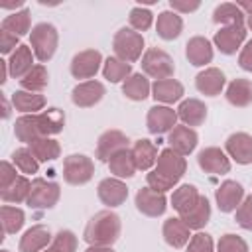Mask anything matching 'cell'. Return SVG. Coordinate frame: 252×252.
<instances>
[{"label": "cell", "mask_w": 252, "mask_h": 252, "mask_svg": "<svg viewBox=\"0 0 252 252\" xmlns=\"http://www.w3.org/2000/svg\"><path fill=\"white\" fill-rule=\"evenodd\" d=\"M187 252H215V244H213L211 234H207V232L193 234L189 244H187Z\"/></svg>", "instance_id": "7dc6e473"}, {"label": "cell", "mask_w": 252, "mask_h": 252, "mask_svg": "<svg viewBox=\"0 0 252 252\" xmlns=\"http://www.w3.org/2000/svg\"><path fill=\"white\" fill-rule=\"evenodd\" d=\"M94 175V163L85 154H71L63 161V179L69 185H85Z\"/></svg>", "instance_id": "8992f818"}, {"label": "cell", "mask_w": 252, "mask_h": 252, "mask_svg": "<svg viewBox=\"0 0 252 252\" xmlns=\"http://www.w3.org/2000/svg\"><path fill=\"white\" fill-rule=\"evenodd\" d=\"M224 96L232 106H238V108H244V106L252 104V81H248V79L230 81L228 87H226Z\"/></svg>", "instance_id": "f546056e"}, {"label": "cell", "mask_w": 252, "mask_h": 252, "mask_svg": "<svg viewBox=\"0 0 252 252\" xmlns=\"http://www.w3.org/2000/svg\"><path fill=\"white\" fill-rule=\"evenodd\" d=\"M199 136L193 128L189 126H175L169 134H167V144L173 152L181 154V156H189L195 148H197Z\"/></svg>", "instance_id": "d6986e66"}, {"label": "cell", "mask_w": 252, "mask_h": 252, "mask_svg": "<svg viewBox=\"0 0 252 252\" xmlns=\"http://www.w3.org/2000/svg\"><path fill=\"white\" fill-rule=\"evenodd\" d=\"M246 26L252 30V14H250V16H246Z\"/></svg>", "instance_id": "91938a15"}, {"label": "cell", "mask_w": 252, "mask_h": 252, "mask_svg": "<svg viewBox=\"0 0 252 252\" xmlns=\"http://www.w3.org/2000/svg\"><path fill=\"white\" fill-rule=\"evenodd\" d=\"M18 47H20L18 35H14V33L2 30V32H0V51H2V53H14Z\"/></svg>", "instance_id": "f907efd6"}, {"label": "cell", "mask_w": 252, "mask_h": 252, "mask_svg": "<svg viewBox=\"0 0 252 252\" xmlns=\"http://www.w3.org/2000/svg\"><path fill=\"white\" fill-rule=\"evenodd\" d=\"M122 93L130 100H144L152 93V85L144 73H132L124 83H122Z\"/></svg>", "instance_id": "d6a6232c"}, {"label": "cell", "mask_w": 252, "mask_h": 252, "mask_svg": "<svg viewBox=\"0 0 252 252\" xmlns=\"http://www.w3.org/2000/svg\"><path fill=\"white\" fill-rule=\"evenodd\" d=\"M112 49L116 53L118 59L126 61V63H134L142 57L144 51V37L140 32L132 30V28H120L114 33L112 39Z\"/></svg>", "instance_id": "277c9868"}, {"label": "cell", "mask_w": 252, "mask_h": 252, "mask_svg": "<svg viewBox=\"0 0 252 252\" xmlns=\"http://www.w3.org/2000/svg\"><path fill=\"white\" fill-rule=\"evenodd\" d=\"M224 83H226V77L220 69L217 67H209L205 71H201L197 77H195V87L199 93L207 94V96H217L220 94V91L224 89Z\"/></svg>", "instance_id": "ffe728a7"}, {"label": "cell", "mask_w": 252, "mask_h": 252, "mask_svg": "<svg viewBox=\"0 0 252 252\" xmlns=\"http://www.w3.org/2000/svg\"><path fill=\"white\" fill-rule=\"evenodd\" d=\"M130 144L128 136L120 130H106L98 136V142H96V158L100 161H106L120 150H126Z\"/></svg>", "instance_id": "4fadbf2b"}, {"label": "cell", "mask_w": 252, "mask_h": 252, "mask_svg": "<svg viewBox=\"0 0 252 252\" xmlns=\"http://www.w3.org/2000/svg\"><path fill=\"white\" fill-rule=\"evenodd\" d=\"M12 106L24 114H39L45 106V96L39 93H30V91H16L12 93Z\"/></svg>", "instance_id": "4316f807"}, {"label": "cell", "mask_w": 252, "mask_h": 252, "mask_svg": "<svg viewBox=\"0 0 252 252\" xmlns=\"http://www.w3.org/2000/svg\"><path fill=\"white\" fill-rule=\"evenodd\" d=\"M201 6V2L197 0H169V8L173 12H181V14H189V12H195L197 8Z\"/></svg>", "instance_id": "816d5d0a"}, {"label": "cell", "mask_w": 252, "mask_h": 252, "mask_svg": "<svg viewBox=\"0 0 252 252\" xmlns=\"http://www.w3.org/2000/svg\"><path fill=\"white\" fill-rule=\"evenodd\" d=\"M197 163L203 171L213 173V175H222L230 171V158L220 150V148H205L197 156Z\"/></svg>", "instance_id": "8fae6325"}, {"label": "cell", "mask_w": 252, "mask_h": 252, "mask_svg": "<svg viewBox=\"0 0 252 252\" xmlns=\"http://www.w3.org/2000/svg\"><path fill=\"white\" fill-rule=\"evenodd\" d=\"M215 199H217V205L222 213H232L244 201V187L238 181L226 179L219 185V189L215 193Z\"/></svg>", "instance_id": "7c38bea8"}, {"label": "cell", "mask_w": 252, "mask_h": 252, "mask_svg": "<svg viewBox=\"0 0 252 252\" xmlns=\"http://www.w3.org/2000/svg\"><path fill=\"white\" fill-rule=\"evenodd\" d=\"M177 118L189 128L191 126H201L207 118V106L199 98L181 100L179 106H177Z\"/></svg>", "instance_id": "cb8c5ba5"}, {"label": "cell", "mask_w": 252, "mask_h": 252, "mask_svg": "<svg viewBox=\"0 0 252 252\" xmlns=\"http://www.w3.org/2000/svg\"><path fill=\"white\" fill-rule=\"evenodd\" d=\"M234 220H236L238 226H242L244 230H252V195L244 197V201H242L240 207L236 209Z\"/></svg>", "instance_id": "c3c4849f"}, {"label": "cell", "mask_w": 252, "mask_h": 252, "mask_svg": "<svg viewBox=\"0 0 252 252\" xmlns=\"http://www.w3.org/2000/svg\"><path fill=\"white\" fill-rule=\"evenodd\" d=\"M161 234H163V240L173 246V248H183L189 244L191 240V228L177 217H171L163 222V228H161Z\"/></svg>", "instance_id": "44dd1931"}, {"label": "cell", "mask_w": 252, "mask_h": 252, "mask_svg": "<svg viewBox=\"0 0 252 252\" xmlns=\"http://www.w3.org/2000/svg\"><path fill=\"white\" fill-rule=\"evenodd\" d=\"M199 197H201V195H199L197 187L185 183V185H181V187H177V189L173 191V195H171V207H173L179 215H183V213H187L191 207L197 205Z\"/></svg>", "instance_id": "8d00e7d4"}, {"label": "cell", "mask_w": 252, "mask_h": 252, "mask_svg": "<svg viewBox=\"0 0 252 252\" xmlns=\"http://www.w3.org/2000/svg\"><path fill=\"white\" fill-rule=\"evenodd\" d=\"M181 30H183V20L177 12L173 10H165V12H159L158 14V22H156V32L161 39L165 41H171L175 37L181 35Z\"/></svg>", "instance_id": "d4e9b609"}, {"label": "cell", "mask_w": 252, "mask_h": 252, "mask_svg": "<svg viewBox=\"0 0 252 252\" xmlns=\"http://www.w3.org/2000/svg\"><path fill=\"white\" fill-rule=\"evenodd\" d=\"M128 20H130V28H132V30H136V32H146V30H150L152 24H154V14H152L148 8L136 6V8L130 10Z\"/></svg>", "instance_id": "f6af8a7d"}, {"label": "cell", "mask_w": 252, "mask_h": 252, "mask_svg": "<svg viewBox=\"0 0 252 252\" xmlns=\"http://www.w3.org/2000/svg\"><path fill=\"white\" fill-rule=\"evenodd\" d=\"M236 4H238V8H240L246 16L252 14V2H250V0H242V2H236Z\"/></svg>", "instance_id": "db71d44e"}, {"label": "cell", "mask_w": 252, "mask_h": 252, "mask_svg": "<svg viewBox=\"0 0 252 252\" xmlns=\"http://www.w3.org/2000/svg\"><path fill=\"white\" fill-rule=\"evenodd\" d=\"M12 161H14V165H16L22 173H26V175H33V173H37V169H39V161L33 158V154H32L28 148H18V150H14Z\"/></svg>", "instance_id": "7bdbcfd3"}, {"label": "cell", "mask_w": 252, "mask_h": 252, "mask_svg": "<svg viewBox=\"0 0 252 252\" xmlns=\"http://www.w3.org/2000/svg\"><path fill=\"white\" fill-rule=\"evenodd\" d=\"M37 120H39V132L41 136H53V134H59L65 126V114L63 110L51 106L43 112L37 114Z\"/></svg>", "instance_id": "d590c367"}, {"label": "cell", "mask_w": 252, "mask_h": 252, "mask_svg": "<svg viewBox=\"0 0 252 252\" xmlns=\"http://www.w3.org/2000/svg\"><path fill=\"white\" fill-rule=\"evenodd\" d=\"M30 191H32V181L20 175L6 191H0V197L4 203H22V201H28Z\"/></svg>", "instance_id": "60d3db41"}, {"label": "cell", "mask_w": 252, "mask_h": 252, "mask_svg": "<svg viewBox=\"0 0 252 252\" xmlns=\"http://www.w3.org/2000/svg\"><path fill=\"white\" fill-rule=\"evenodd\" d=\"M142 71H144V75H148L156 81H161V79H171L175 65H173V59L169 57V53H165L163 49H158V47H150L142 55Z\"/></svg>", "instance_id": "5b68a950"}, {"label": "cell", "mask_w": 252, "mask_h": 252, "mask_svg": "<svg viewBox=\"0 0 252 252\" xmlns=\"http://www.w3.org/2000/svg\"><path fill=\"white\" fill-rule=\"evenodd\" d=\"M104 93L106 91L100 81H83L73 89L71 100L79 108H89V106H94L104 96Z\"/></svg>", "instance_id": "2e32d148"}, {"label": "cell", "mask_w": 252, "mask_h": 252, "mask_svg": "<svg viewBox=\"0 0 252 252\" xmlns=\"http://www.w3.org/2000/svg\"><path fill=\"white\" fill-rule=\"evenodd\" d=\"M187 169V161L181 154L173 152L171 148H165L159 152L156 167L146 175L148 187L158 191V193H165L169 189H173V185L183 177Z\"/></svg>", "instance_id": "6da1fadb"}, {"label": "cell", "mask_w": 252, "mask_h": 252, "mask_svg": "<svg viewBox=\"0 0 252 252\" xmlns=\"http://www.w3.org/2000/svg\"><path fill=\"white\" fill-rule=\"evenodd\" d=\"M2 104H4V112H2V116H4V118H8V116H10L12 106H10V102H8V98H6V96H2Z\"/></svg>", "instance_id": "680465c9"}, {"label": "cell", "mask_w": 252, "mask_h": 252, "mask_svg": "<svg viewBox=\"0 0 252 252\" xmlns=\"http://www.w3.org/2000/svg\"><path fill=\"white\" fill-rule=\"evenodd\" d=\"M22 6H24V2H20V0H18L16 4H14V2H4V4H2L4 10H14V8H22Z\"/></svg>", "instance_id": "6f0895ef"}, {"label": "cell", "mask_w": 252, "mask_h": 252, "mask_svg": "<svg viewBox=\"0 0 252 252\" xmlns=\"http://www.w3.org/2000/svg\"><path fill=\"white\" fill-rule=\"evenodd\" d=\"M102 75L110 83H120V81H126L132 75V65L118 59V57H108L102 65Z\"/></svg>", "instance_id": "f35d334b"}, {"label": "cell", "mask_w": 252, "mask_h": 252, "mask_svg": "<svg viewBox=\"0 0 252 252\" xmlns=\"http://www.w3.org/2000/svg\"><path fill=\"white\" fill-rule=\"evenodd\" d=\"M179 219H181L191 230H201V228L209 222V219H211V205H209V199L201 195L199 201H197V205L191 207L187 213L179 215Z\"/></svg>", "instance_id": "4dcf8cb0"}, {"label": "cell", "mask_w": 252, "mask_h": 252, "mask_svg": "<svg viewBox=\"0 0 252 252\" xmlns=\"http://www.w3.org/2000/svg\"><path fill=\"white\" fill-rule=\"evenodd\" d=\"M224 150L228 158H232L240 165L252 163V136L246 132H234L226 138Z\"/></svg>", "instance_id": "9a60e30c"}, {"label": "cell", "mask_w": 252, "mask_h": 252, "mask_svg": "<svg viewBox=\"0 0 252 252\" xmlns=\"http://www.w3.org/2000/svg\"><path fill=\"white\" fill-rule=\"evenodd\" d=\"M185 89L179 81L175 79H161V81H156L152 85V96L156 102H163L165 106L167 104H173L177 100H181Z\"/></svg>", "instance_id": "603a6c76"}, {"label": "cell", "mask_w": 252, "mask_h": 252, "mask_svg": "<svg viewBox=\"0 0 252 252\" xmlns=\"http://www.w3.org/2000/svg\"><path fill=\"white\" fill-rule=\"evenodd\" d=\"M57 41H59V33L53 24L41 22L32 28L30 43H32V51L37 61H41V63L49 61L57 49Z\"/></svg>", "instance_id": "3957f363"}, {"label": "cell", "mask_w": 252, "mask_h": 252, "mask_svg": "<svg viewBox=\"0 0 252 252\" xmlns=\"http://www.w3.org/2000/svg\"><path fill=\"white\" fill-rule=\"evenodd\" d=\"M136 209L146 217H161L167 209V199L150 187H142L136 193Z\"/></svg>", "instance_id": "5bb4252c"}, {"label": "cell", "mask_w": 252, "mask_h": 252, "mask_svg": "<svg viewBox=\"0 0 252 252\" xmlns=\"http://www.w3.org/2000/svg\"><path fill=\"white\" fill-rule=\"evenodd\" d=\"M185 57L195 67H203V65L211 63L213 61V45H211V41L207 37H203V35L191 37L187 41V45H185Z\"/></svg>", "instance_id": "7402d4cb"}, {"label": "cell", "mask_w": 252, "mask_h": 252, "mask_svg": "<svg viewBox=\"0 0 252 252\" xmlns=\"http://www.w3.org/2000/svg\"><path fill=\"white\" fill-rule=\"evenodd\" d=\"M51 240H53V236L47 226L33 224L20 238V252H43L51 244Z\"/></svg>", "instance_id": "ac0fdd59"}, {"label": "cell", "mask_w": 252, "mask_h": 252, "mask_svg": "<svg viewBox=\"0 0 252 252\" xmlns=\"http://www.w3.org/2000/svg\"><path fill=\"white\" fill-rule=\"evenodd\" d=\"M217 252H248V244L236 234H224L217 244Z\"/></svg>", "instance_id": "bcb514c9"}, {"label": "cell", "mask_w": 252, "mask_h": 252, "mask_svg": "<svg viewBox=\"0 0 252 252\" xmlns=\"http://www.w3.org/2000/svg\"><path fill=\"white\" fill-rule=\"evenodd\" d=\"M0 217H2V230L4 234H16L22 230L24 222H26V215L22 209L18 207H10V205H4L0 209Z\"/></svg>", "instance_id": "ab89813d"}, {"label": "cell", "mask_w": 252, "mask_h": 252, "mask_svg": "<svg viewBox=\"0 0 252 252\" xmlns=\"http://www.w3.org/2000/svg\"><path fill=\"white\" fill-rule=\"evenodd\" d=\"M20 175H16V167L10 161H2L0 163V191H6Z\"/></svg>", "instance_id": "681fc988"}, {"label": "cell", "mask_w": 252, "mask_h": 252, "mask_svg": "<svg viewBox=\"0 0 252 252\" xmlns=\"http://www.w3.org/2000/svg\"><path fill=\"white\" fill-rule=\"evenodd\" d=\"M33 51L28 47V45H22L20 43V47L10 55V59H8V69H10V75L14 77V79H24L32 69H33Z\"/></svg>", "instance_id": "484cf974"}, {"label": "cell", "mask_w": 252, "mask_h": 252, "mask_svg": "<svg viewBox=\"0 0 252 252\" xmlns=\"http://www.w3.org/2000/svg\"><path fill=\"white\" fill-rule=\"evenodd\" d=\"M246 39V28L244 26H226V28H220L213 41H215V47L224 53V55H234L240 45L244 43Z\"/></svg>", "instance_id": "30bf717a"}, {"label": "cell", "mask_w": 252, "mask_h": 252, "mask_svg": "<svg viewBox=\"0 0 252 252\" xmlns=\"http://www.w3.org/2000/svg\"><path fill=\"white\" fill-rule=\"evenodd\" d=\"M108 169L114 177L118 179H126V177H132L138 167H136V161H134V156H132V148H126V150H120L116 152L110 159H108Z\"/></svg>", "instance_id": "f1b7e54d"}, {"label": "cell", "mask_w": 252, "mask_h": 252, "mask_svg": "<svg viewBox=\"0 0 252 252\" xmlns=\"http://www.w3.org/2000/svg\"><path fill=\"white\" fill-rule=\"evenodd\" d=\"M30 26H32V18H30V10L28 8H22L18 12H12L10 16H6L2 20V30L14 33V35H24L30 32Z\"/></svg>", "instance_id": "74e56055"}, {"label": "cell", "mask_w": 252, "mask_h": 252, "mask_svg": "<svg viewBox=\"0 0 252 252\" xmlns=\"http://www.w3.org/2000/svg\"><path fill=\"white\" fill-rule=\"evenodd\" d=\"M75 250H77V236L71 230H59L43 252H75Z\"/></svg>", "instance_id": "ee69618b"}, {"label": "cell", "mask_w": 252, "mask_h": 252, "mask_svg": "<svg viewBox=\"0 0 252 252\" xmlns=\"http://www.w3.org/2000/svg\"><path fill=\"white\" fill-rule=\"evenodd\" d=\"M132 156H134V161H136V167L140 171H148L152 165H156L158 161V148L154 142L146 140V138H140L134 142L132 146Z\"/></svg>", "instance_id": "83f0119b"}, {"label": "cell", "mask_w": 252, "mask_h": 252, "mask_svg": "<svg viewBox=\"0 0 252 252\" xmlns=\"http://www.w3.org/2000/svg\"><path fill=\"white\" fill-rule=\"evenodd\" d=\"M238 65H240L244 71L252 73V39H250V41H246V45L240 49V55H238Z\"/></svg>", "instance_id": "f5cc1de1"}, {"label": "cell", "mask_w": 252, "mask_h": 252, "mask_svg": "<svg viewBox=\"0 0 252 252\" xmlns=\"http://www.w3.org/2000/svg\"><path fill=\"white\" fill-rule=\"evenodd\" d=\"M61 197V189L55 181H47L43 177H35L32 181V191L28 197V205L32 209H51L57 205Z\"/></svg>", "instance_id": "52a82bcc"}, {"label": "cell", "mask_w": 252, "mask_h": 252, "mask_svg": "<svg viewBox=\"0 0 252 252\" xmlns=\"http://www.w3.org/2000/svg\"><path fill=\"white\" fill-rule=\"evenodd\" d=\"M10 73L8 61H0V83H6V75Z\"/></svg>", "instance_id": "11a10c76"}, {"label": "cell", "mask_w": 252, "mask_h": 252, "mask_svg": "<svg viewBox=\"0 0 252 252\" xmlns=\"http://www.w3.org/2000/svg\"><path fill=\"white\" fill-rule=\"evenodd\" d=\"M28 150L33 154V158L37 161H53L61 156V146L57 140L49 138V136H41L33 142L28 144Z\"/></svg>", "instance_id": "1f68e13d"}, {"label": "cell", "mask_w": 252, "mask_h": 252, "mask_svg": "<svg viewBox=\"0 0 252 252\" xmlns=\"http://www.w3.org/2000/svg\"><path fill=\"white\" fill-rule=\"evenodd\" d=\"M244 20H246V14L238 8V4L224 2V4H219L213 12V22L220 24L222 28H226V26H244Z\"/></svg>", "instance_id": "e575fe53"}, {"label": "cell", "mask_w": 252, "mask_h": 252, "mask_svg": "<svg viewBox=\"0 0 252 252\" xmlns=\"http://www.w3.org/2000/svg\"><path fill=\"white\" fill-rule=\"evenodd\" d=\"M98 199L106 205V207H118L128 199V187L124 181H120L118 177H106L98 183L96 187Z\"/></svg>", "instance_id": "e0dca14e"}, {"label": "cell", "mask_w": 252, "mask_h": 252, "mask_svg": "<svg viewBox=\"0 0 252 252\" xmlns=\"http://www.w3.org/2000/svg\"><path fill=\"white\" fill-rule=\"evenodd\" d=\"M85 252H114L112 246H89Z\"/></svg>", "instance_id": "9f6ffc18"}, {"label": "cell", "mask_w": 252, "mask_h": 252, "mask_svg": "<svg viewBox=\"0 0 252 252\" xmlns=\"http://www.w3.org/2000/svg\"><path fill=\"white\" fill-rule=\"evenodd\" d=\"M47 83H49V75L43 65H33V69L24 79H20L22 89L30 93H41L47 87Z\"/></svg>", "instance_id": "b9f144b4"}, {"label": "cell", "mask_w": 252, "mask_h": 252, "mask_svg": "<svg viewBox=\"0 0 252 252\" xmlns=\"http://www.w3.org/2000/svg\"><path fill=\"white\" fill-rule=\"evenodd\" d=\"M177 110L165 106V104H156L148 110L146 126L150 134H169L177 126Z\"/></svg>", "instance_id": "ba28073f"}, {"label": "cell", "mask_w": 252, "mask_h": 252, "mask_svg": "<svg viewBox=\"0 0 252 252\" xmlns=\"http://www.w3.org/2000/svg\"><path fill=\"white\" fill-rule=\"evenodd\" d=\"M120 230V217L112 211H100L87 222L83 238L89 242V246H112L118 240Z\"/></svg>", "instance_id": "7a4b0ae2"}, {"label": "cell", "mask_w": 252, "mask_h": 252, "mask_svg": "<svg viewBox=\"0 0 252 252\" xmlns=\"http://www.w3.org/2000/svg\"><path fill=\"white\" fill-rule=\"evenodd\" d=\"M2 252H10V250H2Z\"/></svg>", "instance_id": "94428289"}, {"label": "cell", "mask_w": 252, "mask_h": 252, "mask_svg": "<svg viewBox=\"0 0 252 252\" xmlns=\"http://www.w3.org/2000/svg\"><path fill=\"white\" fill-rule=\"evenodd\" d=\"M102 63V55L96 49H85L79 51L73 59H71V75L75 79H91L96 75V71L100 69Z\"/></svg>", "instance_id": "9c48e42d"}, {"label": "cell", "mask_w": 252, "mask_h": 252, "mask_svg": "<svg viewBox=\"0 0 252 252\" xmlns=\"http://www.w3.org/2000/svg\"><path fill=\"white\" fill-rule=\"evenodd\" d=\"M14 134H16V138H18L20 142H24V144H30V142L41 138L37 114H22L20 118H16Z\"/></svg>", "instance_id": "836d02e7"}]
</instances>
